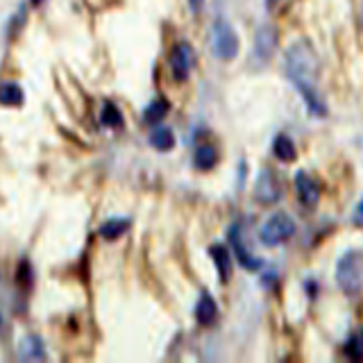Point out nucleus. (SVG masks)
Returning <instances> with one entry per match:
<instances>
[{
	"mask_svg": "<svg viewBox=\"0 0 363 363\" xmlns=\"http://www.w3.org/2000/svg\"><path fill=\"white\" fill-rule=\"evenodd\" d=\"M286 73L289 79L298 86L304 105L313 116H327V105L323 94L318 91V77H320V62L309 41H295L286 52Z\"/></svg>",
	"mask_w": 363,
	"mask_h": 363,
	"instance_id": "nucleus-1",
	"label": "nucleus"
},
{
	"mask_svg": "<svg viewBox=\"0 0 363 363\" xmlns=\"http://www.w3.org/2000/svg\"><path fill=\"white\" fill-rule=\"evenodd\" d=\"M336 284L345 295H357L363 291V252L350 250L338 259L336 266Z\"/></svg>",
	"mask_w": 363,
	"mask_h": 363,
	"instance_id": "nucleus-2",
	"label": "nucleus"
},
{
	"mask_svg": "<svg viewBox=\"0 0 363 363\" xmlns=\"http://www.w3.org/2000/svg\"><path fill=\"white\" fill-rule=\"evenodd\" d=\"M211 48H213V55L223 62L234 60V57L238 55V48H241L236 30L223 18L216 21L213 28H211Z\"/></svg>",
	"mask_w": 363,
	"mask_h": 363,
	"instance_id": "nucleus-3",
	"label": "nucleus"
},
{
	"mask_svg": "<svg viewBox=\"0 0 363 363\" xmlns=\"http://www.w3.org/2000/svg\"><path fill=\"white\" fill-rule=\"evenodd\" d=\"M293 234H295V223L286 213H272L259 232L261 243L266 247H277L281 243H286Z\"/></svg>",
	"mask_w": 363,
	"mask_h": 363,
	"instance_id": "nucleus-4",
	"label": "nucleus"
},
{
	"mask_svg": "<svg viewBox=\"0 0 363 363\" xmlns=\"http://www.w3.org/2000/svg\"><path fill=\"white\" fill-rule=\"evenodd\" d=\"M255 198L261 204H275L281 198V182L277 173H272L270 168H264L257 177L255 184Z\"/></svg>",
	"mask_w": 363,
	"mask_h": 363,
	"instance_id": "nucleus-5",
	"label": "nucleus"
},
{
	"mask_svg": "<svg viewBox=\"0 0 363 363\" xmlns=\"http://www.w3.org/2000/svg\"><path fill=\"white\" fill-rule=\"evenodd\" d=\"M196 64V52H193L191 43L179 41L175 43L173 52H170V68H173V77L177 82H184L191 75V68Z\"/></svg>",
	"mask_w": 363,
	"mask_h": 363,
	"instance_id": "nucleus-6",
	"label": "nucleus"
},
{
	"mask_svg": "<svg viewBox=\"0 0 363 363\" xmlns=\"http://www.w3.org/2000/svg\"><path fill=\"white\" fill-rule=\"evenodd\" d=\"M295 189H298V198L304 207L313 209L318 200H320V186H318V182L309 173H304V170H300V173L295 175Z\"/></svg>",
	"mask_w": 363,
	"mask_h": 363,
	"instance_id": "nucleus-7",
	"label": "nucleus"
},
{
	"mask_svg": "<svg viewBox=\"0 0 363 363\" xmlns=\"http://www.w3.org/2000/svg\"><path fill=\"white\" fill-rule=\"evenodd\" d=\"M230 241H232V250H234V255L238 259V264H241L243 268H247V270H259L261 266H264V261L257 259L255 255H250V250L243 245L241 227H238V225H234L232 230H230Z\"/></svg>",
	"mask_w": 363,
	"mask_h": 363,
	"instance_id": "nucleus-8",
	"label": "nucleus"
},
{
	"mask_svg": "<svg viewBox=\"0 0 363 363\" xmlns=\"http://www.w3.org/2000/svg\"><path fill=\"white\" fill-rule=\"evenodd\" d=\"M277 45V30L272 26H261L255 39V55L261 62H268Z\"/></svg>",
	"mask_w": 363,
	"mask_h": 363,
	"instance_id": "nucleus-9",
	"label": "nucleus"
},
{
	"mask_svg": "<svg viewBox=\"0 0 363 363\" xmlns=\"http://www.w3.org/2000/svg\"><path fill=\"white\" fill-rule=\"evenodd\" d=\"M18 357L23 361H41L45 357V347H43V340L39 336H23V340L18 343Z\"/></svg>",
	"mask_w": 363,
	"mask_h": 363,
	"instance_id": "nucleus-10",
	"label": "nucleus"
},
{
	"mask_svg": "<svg viewBox=\"0 0 363 363\" xmlns=\"http://www.w3.org/2000/svg\"><path fill=\"white\" fill-rule=\"evenodd\" d=\"M216 315H218V306H216V300L211 298L209 293H202L198 304H196V320L202 327H209L216 320Z\"/></svg>",
	"mask_w": 363,
	"mask_h": 363,
	"instance_id": "nucleus-11",
	"label": "nucleus"
},
{
	"mask_svg": "<svg viewBox=\"0 0 363 363\" xmlns=\"http://www.w3.org/2000/svg\"><path fill=\"white\" fill-rule=\"evenodd\" d=\"M209 255L216 264V270H218V275H220V281H230V277H232V255L227 252V247L211 245Z\"/></svg>",
	"mask_w": 363,
	"mask_h": 363,
	"instance_id": "nucleus-12",
	"label": "nucleus"
},
{
	"mask_svg": "<svg viewBox=\"0 0 363 363\" xmlns=\"http://www.w3.org/2000/svg\"><path fill=\"white\" fill-rule=\"evenodd\" d=\"M147 141H150L152 147H157V150L162 152H168L170 147L175 145V134L170 128H164V125H157V128L150 132V136H147Z\"/></svg>",
	"mask_w": 363,
	"mask_h": 363,
	"instance_id": "nucleus-13",
	"label": "nucleus"
},
{
	"mask_svg": "<svg viewBox=\"0 0 363 363\" xmlns=\"http://www.w3.org/2000/svg\"><path fill=\"white\" fill-rule=\"evenodd\" d=\"M193 162L200 170H211L218 162V152H216V147L211 143H200L196 147V155H193Z\"/></svg>",
	"mask_w": 363,
	"mask_h": 363,
	"instance_id": "nucleus-14",
	"label": "nucleus"
},
{
	"mask_svg": "<svg viewBox=\"0 0 363 363\" xmlns=\"http://www.w3.org/2000/svg\"><path fill=\"white\" fill-rule=\"evenodd\" d=\"M23 89L16 82H3L0 84V105L5 107H21L23 105Z\"/></svg>",
	"mask_w": 363,
	"mask_h": 363,
	"instance_id": "nucleus-15",
	"label": "nucleus"
},
{
	"mask_svg": "<svg viewBox=\"0 0 363 363\" xmlns=\"http://www.w3.org/2000/svg\"><path fill=\"white\" fill-rule=\"evenodd\" d=\"M272 152H275V157L279 159V162H293L295 157H298V152H295V145L291 141V136L286 134H279L275 143H272Z\"/></svg>",
	"mask_w": 363,
	"mask_h": 363,
	"instance_id": "nucleus-16",
	"label": "nucleus"
},
{
	"mask_svg": "<svg viewBox=\"0 0 363 363\" xmlns=\"http://www.w3.org/2000/svg\"><path fill=\"white\" fill-rule=\"evenodd\" d=\"M128 230H130V220L111 218V220H107V223H102V225H100L98 234H100L102 238H107V241H113V238L123 236Z\"/></svg>",
	"mask_w": 363,
	"mask_h": 363,
	"instance_id": "nucleus-17",
	"label": "nucleus"
},
{
	"mask_svg": "<svg viewBox=\"0 0 363 363\" xmlns=\"http://www.w3.org/2000/svg\"><path fill=\"white\" fill-rule=\"evenodd\" d=\"M168 109H170V105H168V100H164V98H157V100H152L150 105L145 107V113H143V118H145V123H150V125H157L159 121H162L166 113H168Z\"/></svg>",
	"mask_w": 363,
	"mask_h": 363,
	"instance_id": "nucleus-18",
	"label": "nucleus"
},
{
	"mask_svg": "<svg viewBox=\"0 0 363 363\" xmlns=\"http://www.w3.org/2000/svg\"><path fill=\"white\" fill-rule=\"evenodd\" d=\"M100 123L105 125V128H121L123 116L111 102H105V105H102V111H100Z\"/></svg>",
	"mask_w": 363,
	"mask_h": 363,
	"instance_id": "nucleus-19",
	"label": "nucleus"
},
{
	"mask_svg": "<svg viewBox=\"0 0 363 363\" xmlns=\"http://www.w3.org/2000/svg\"><path fill=\"white\" fill-rule=\"evenodd\" d=\"M345 352H347V357L354 359V361L363 359V329H357V332L350 336L347 345H345Z\"/></svg>",
	"mask_w": 363,
	"mask_h": 363,
	"instance_id": "nucleus-20",
	"label": "nucleus"
},
{
	"mask_svg": "<svg viewBox=\"0 0 363 363\" xmlns=\"http://www.w3.org/2000/svg\"><path fill=\"white\" fill-rule=\"evenodd\" d=\"M189 5L193 9V14H200L202 11V5H204V0H189Z\"/></svg>",
	"mask_w": 363,
	"mask_h": 363,
	"instance_id": "nucleus-21",
	"label": "nucleus"
},
{
	"mask_svg": "<svg viewBox=\"0 0 363 363\" xmlns=\"http://www.w3.org/2000/svg\"><path fill=\"white\" fill-rule=\"evenodd\" d=\"M354 220L357 223H363V200L357 204V209H354Z\"/></svg>",
	"mask_w": 363,
	"mask_h": 363,
	"instance_id": "nucleus-22",
	"label": "nucleus"
},
{
	"mask_svg": "<svg viewBox=\"0 0 363 363\" xmlns=\"http://www.w3.org/2000/svg\"><path fill=\"white\" fill-rule=\"evenodd\" d=\"M34 3H41V0H34Z\"/></svg>",
	"mask_w": 363,
	"mask_h": 363,
	"instance_id": "nucleus-23",
	"label": "nucleus"
}]
</instances>
